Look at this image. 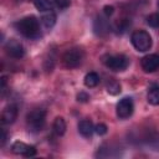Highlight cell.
I'll return each instance as SVG.
<instances>
[{"mask_svg": "<svg viewBox=\"0 0 159 159\" xmlns=\"http://www.w3.org/2000/svg\"><path fill=\"white\" fill-rule=\"evenodd\" d=\"M106 89H107V92H108L109 94H112V96H117V94L120 93L122 87H120V83H119L117 80L111 78V80L107 82V84H106Z\"/></svg>", "mask_w": 159, "mask_h": 159, "instance_id": "15", "label": "cell"}, {"mask_svg": "<svg viewBox=\"0 0 159 159\" xmlns=\"http://www.w3.org/2000/svg\"><path fill=\"white\" fill-rule=\"evenodd\" d=\"M133 111H134V103L129 97H124L117 103L116 113H117V117L120 119L129 118L133 114Z\"/></svg>", "mask_w": 159, "mask_h": 159, "instance_id": "6", "label": "cell"}, {"mask_svg": "<svg viewBox=\"0 0 159 159\" xmlns=\"http://www.w3.org/2000/svg\"><path fill=\"white\" fill-rule=\"evenodd\" d=\"M140 66H142V70L147 73L155 72L157 70H159V55L150 53V55L144 56L140 60Z\"/></svg>", "mask_w": 159, "mask_h": 159, "instance_id": "8", "label": "cell"}, {"mask_svg": "<svg viewBox=\"0 0 159 159\" xmlns=\"http://www.w3.org/2000/svg\"><path fill=\"white\" fill-rule=\"evenodd\" d=\"M55 2L60 9H66L71 5V0H55Z\"/></svg>", "mask_w": 159, "mask_h": 159, "instance_id": "23", "label": "cell"}, {"mask_svg": "<svg viewBox=\"0 0 159 159\" xmlns=\"http://www.w3.org/2000/svg\"><path fill=\"white\" fill-rule=\"evenodd\" d=\"M17 31L27 37V39H36L40 36V24L35 16H26L16 22Z\"/></svg>", "mask_w": 159, "mask_h": 159, "instance_id": "1", "label": "cell"}, {"mask_svg": "<svg viewBox=\"0 0 159 159\" xmlns=\"http://www.w3.org/2000/svg\"><path fill=\"white\" fill-rule=\"evenodd\" d=\"M17 118V107L15 104H9L4 108L1 113V122L2 124H11Z\"/></svg>", "mask_w": 159, "mask_h": 159, "instance_id": "10", "label": "cell"}, {"mask_svg": "<svg viewBox=\"0 0 159 159\" xmlns=\"http://www.w3.org/2000/svg\"><path fill=\"white\" fill-rule=\"evenodd\" d=\"M147 101L152 106H159V86H153L149 88Z\"/></svg>", "mask_w": 159, "mask_h": 159, "instance_id": "14", "label": "cell"}, {"mask_svg": "<svg viewBox=\"0 0 159 159\" xmlns=\"http://www.w3.org/2000/svg\"><path fill=\"white\" fill-rule=\"evenodd\" d=\"M56 20H57V17L53 11H46L41 16V22L46 29H52L56 24Z\"/></svg>", "mask_w": 159, "mask_h": 159, "instance_id": "12", "label": "cell"}, {"mask_svg": "<svg viewBox=\"0 0 159 159\" xmlns=\"http://www.w3.org/2000/svg\"><path fill=\"white\" fill-rule=\"evenodd\" d=\"M93 31L97 36H106L109 32V22L106 17L97 16L93 22Z\"/></svg>", "mask_w": 159, "mask_h": 159, "instance_id": "9", "label": "cell"}, {"mask_svg": "<svg viewBox=\"0 0 159 159\" xmlns=\"http://www.w3.org/2000/svg\"><path fill=\"white\" fill-rule=\"evenodd\" d=\"M147 24L152 27H159V12H153L147 17Z\"/></svg>", "mask_w": 159, "mask_h": 159, "instance_id": "20", "label": "cell"}, {"mask_svg": "<svg viewBox=\"0 0 159 159\" xmlns=\"http://www.w3.org/2000/svg\"><path fill=\"white\" fill-rule=\"evenodd\" d=\"M6 80H7V78H6L5 76L1 77V87H0V88H1V93H2V96H4L5 91H6Z\"/></svg>", "mask_w": 159, "mask_h": 159, "instance_id": "26", "label": "cell"}, {"mask_svg": "<svg viewBox=\"0 0 159 159\" xmlns=\"http://www.w3.org/2000/svg\"><path fill=\"white\" fill-rule=\"evenodd\" d=\"M132 45L139 52H145L152 47V36L145 30H135L130 36Z\"/></svg>", "mask_w": 159, "mask_h": 159, "instance_id": "2", "label": "cell"}, {"mask_svg": "<svg viewBox=\"0 0 159 159\" xmlns=\"http://www.w3.org/2000/svg\"><path fill=\"white\" fill-rule=\"evenodd\" d=\"M29 148H30V145H27L26 143H24V142H20V140H17V142H15V143H12V145H11V152L14 153V154H19V155H26V153H27V150H29Z\"/></svg>", "mask_w": 159, "mask_h": 159, "instance_id": "16", "label": "cell"}, {"mask_svg": "<svg viewBox=\"0 0 159 159\" xmlns=\"http://www.w3.org/2000/svg\"><path fill=\"white\" fill-rule=\"evenodd\" d=\"M103 12H104V15H106L107 17H109V16L113 15V12H114V7H113L112 5H106V6L103 7Z\"/></svg>", "mask_w": 159, "mask_h": 159, "instance_id": "24", "label": "cell"}, {"mask_svg": "<svg viewBox=\"0 0 159 159\" xmlns=\"http://www.w3.org/2000/svg\"><path fill=\"white\" fill-rule=\"evenodd\" d=\"M83 57H84V53L81 48L78 47L68 48L62 55V63L66 68H76L82 63Z\"/></svg>", "mask_w": 159, "mask_h": 159, "instance_id": "4", "label": "cell"}, {"mask_svg": "<svg viewBox=\"0 0 159 159\" xmlns=\"http://www.w3.org/2000/svg\"><path fill=\"white\" fill-rule=\"evenodd\" d=\"M129 25H130V22H128V20L123 19V20H118V21L116 22L114 29H116V31H117L118 34H123V32L127 31V29H128Z\"/></svg>", "mask_w": 159, "mask_h": 159, "instance_id": "19", "label": "cell"}, {"mask_svg": "<svg viewBox=\"0 0 159 159\" xmlns=\"http://www.w3.org/2000/svg\"><path fill=\"white\" fill-rule=\"evenodd\" d=\"M35 7L40 12H46V11H52V4L50 0H32Z\"/></svg>", "mask_w": 159, "mask_h": 159, "instance_id": "18", "label": "cell"}, {"mask_svg": "<svg viewBox=\"0 0 159 159\" xmlns=\"http://www.w3.org/2000/svg\"><path fill=\"white\" fill-rule=\"evenodd\" d=\"M46 122V112L43 109H32L26 116V124L31 132H39L43 128Z\"/></svg>", "mask_w": 159, "mask_h": 159, "instance_id": "3", "label": "cell"}, {"mask_svg": "<svg viewBox=\"0 0 159 159\" xmlns=\"http://www.w3.org/2000/svg\"><path fill=\"white\" fill-rule=\"evenodd\" d=\"M103 62L109 70L116 72L124 71L129 65V60L124 55H108L103 57Z\"/></svg>", "mask_w": 159, "mask_h": 159, "instance_id": "5", "label": "cell"}, {"mask_svg": "<svg viewBox=\"0 0 159 159\" xmlns=\"http://www.w3.org/2000/svg\"><path fill=\"white\" fill-rule=\"evenodd\" d=\"M77 101L81 102V103H86V102L89 101V94L82 91V92H80V93L77 94Z\"/></svg>", "mask_w": 159, "mask_h": 159, "instance_id": "22", "label": "cell"}, {"mask_svg": "<svg viewBox=\"0 0 159 159\" xmlns=\"http://www.w3.org/2000/svg\"><path fill=\"white\" fill-rule=\"evenodd\" d=\"M94 132H96L98 135H104V134H107L108 128H107V125H106L104 123H98V124L94 125Z\"/></svg>", "mask_w": 159, "mask_h": 159, "instance_id": "21", "label": "cell"}, {"mask_svg": "<svg viewBox=\"0 0 159 159\" xmlns=\"http://www.w3.org/2000/svg\"><path fill=\"white\" fill-rule=\"evenodd\" d=\"M6 139H7V132L2 128V129H1V133H0V144L4 145V144L6 143Z\"/></svg>", "mask_w": 159, "mask_h": 159, "instance_id": "25", "label": "cell"}, {"mask_svg": "<svg viewBox=\"0 0 159 159\" xmlns=\"http://www.w3.org/2000/svg\"><path fill=\"white\" fill-rule=\"evenodd\" d=\"M84 86L88 87V88H93L96 87L98 83H99V76L96 73V72H88L86 76H84Z\"/></svg>", "mask_w": 159, "mask_h": 159, "instance_id": "17", "label": "cell"}, {"mask_svg": "<svg viewBox=\"0 0 159 159\" xmlns=\"http://www.w3.org/2000/svg\"><path fill=\"white\" fill-rule=\"evenodd\" d=\"M66 120L62 118V117H56L55 120H53V124H52V129L55 132L56 135H63L65 132H66Z\"/></svg>", "mask_w": 159, "mask_h": 159, "instance_id": "13", "label": "cell"}, {"mask_svg": "<svg viewBox=\"0 0 159 159\" xmlns=\"http://www.w3.org/2000/svg\"><path fill=\"white\" fill-rule=\"evenodd\" d=\"M5 51L7 53V56H10L11 58H22L25 55V48L22 46V43L15 39H10L6 43H5Z\"/></svg>", "mask_w": 159, "mask_h": 159, "instance_id": "7", "label": "cell"}, {"mask_svg": "<svg viewBox=\"0 0 159 159\" xmlns=\"http://www.w3.org/2000/svg\"><path fill=\"white\" fill-rule=\"evenodd\" d=\"M157 5H158V9H159V0H158V2H157Z\"/></svg>", "mask_w": 159, "mask_h": 159, "instance_id": "27", "label": "cell"}, {"mask_svg": "<svg viewBox=\"0 0 159 159\" xmlns=\"http://www.w3.org/2000/svg\"><path fill=\"white\" fill-rule=\"evenodd\" d=\"M78 132L82 137L84 138H91L93 132H94V125L92 123V120L89 119H83L78 123Z\"/></svg>", "mask_w": 159, "mask_h": 159, "instance_id": "11", "label": "cell"}]
</instances>
